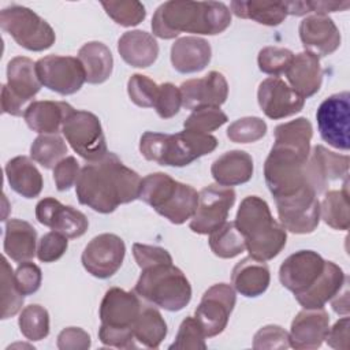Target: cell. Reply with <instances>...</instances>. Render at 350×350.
I'll return each instance as SVG.
<instances>
[{
    "label": "cell",
    "mask_w": 350,
    "mask_h": 350,
    "mask_svg": "<svg viewBox=\"0 0 350 350\" xmlns=\"http://www.w3.org/2000/svg\"><path fill=\"white\" fill-rule=\"evenodd\" d=\"M141 176L126 167L112 152L81 168L75 183L79 204L98 212L112 213L119 205L139 198Z\"/></svg>",
    "instance_id": "1"
},
{
    "label": "cell",
    "mask_w": 350,
    "mask_h": 350,
    "mask_svg": "<svg viewBox=\"0 0 350 350\" xmlns=\"http://www.w3.org/2000/svg\"><path fill=\"white\" fill-rule=\"evenodd\" d=\"M231 25V11L219 1H175L157 7L152 18V31L163 40L180 33L216 36Z\"/></svg>",
    "instance_id": "2"
},
{
    "label": "cell",
    "mask_w": 350,
    "mask_h": 350,
    "mask_svg": "<svg viewBox=\"0 0 350 350\" xmlns=\"http://www.w3.org/2000/svg\"><path fill=\"white\" fill-rule=\"evenodd\" d=\"M235 224L245 238L246 250L253 258L272 260L286 246V228L272 217L267 201L258 196H247L242 200Z\"/></svg>",
    "instance_id": "3"
},
{
    "label": "cell",
    "mask_w": 350,
    "mask_h": 350,
    "mask_svg": "<svg viewBox=\"0 0 350 350\" xmlns=\"http://www.w3.org/2000/svg\"><path fill=\"white\" fill-rule=\"evenodd\" d=\"M216 146V137L189 130L176 134L145 131L139 139V152L146 160L168 167L189 165Z\"/></svg>",
    "instance_id": "4"
},
{
    "label": "cell",
    "mask_w": 350,
    "mask_h": 350,
    "mask_svg": "<svg viewBox=\"0 0 350 350\" xmlns=\"http://www.w3.org/2000/svg\"><path fill=\"white\" fill-rule=\"evenodd\" d=\"M142 306L135 291H126L120 287L107 290L100 305V342L118 349L137 347L134 325Z\"/></svg>",
    "instance_id": "5"
},
{
    "label": "cell",
    "mask_w": 350,
    "mask_h": 350,
    "mask_svg": "<svg viewBox=\"0 0 350 350\" xmlns=\"http://www.w3.org/2000/svg\"><path fill=\"white\" fill-rule=\"evenodd\" d=\"M139 200L172 224H183L196 213L198 193L190 185L180 183L168 174L153 172L142 179Z\"/></svg>",
    "instance_id": "6"
},
{
    "label": "cell",
    "mask_w": 350,
    "mask_h": 350,
    "mask_svg": "<svg viewBox=\"0 0 350 350\" xmlns=\"http://www.w3.org/2000/svg\"><path fill=\"white\" fill-rule=\"evenodd\" d=\"M134 291L138 297L170 312L182 310L191 299L190 282L172 261L142 268Z\"/></svg>",
    "instance_id": "7"
},
{
    "label": "cell",
    "mask_w": 350,
    "mask_h": 350,
    "mask_svg": "<svg viewBox=\"0 0 350 350\" xmlns=\"http://www.w3.org/2000/svg\"><path fill=\"white\" fill-rule=\"evenodd\" d=\"M309 154L273 144L264 163V178L275 200L288 197L305 186H310L306 176Z\"/></svg>",
    "instance_id": "8"
},
{
    "label": "cell",
    "mask_w": 350,
    "mask_h": 350,
    "mask_svg": "<svg viewBox=\"0 0 350 350\" xmlns=\"http://www.w3.org/2000/svg\"><path fill=\"white\" fill-rule=\"evenodd\" d=\"M0 26L14 41L33 52L49 49L56 40L52 26L38 14L23 5H10L0 12Z\"/></svg>",
    "instance_id": "9"
},
{
    "label": "cell",
    "mask_w": 350,
    "mask_h": 350,
    "mask_svg": "<svg viewBox=\"0 0 350 350\" xmlns=\"http://www.w3.org/2000/svg\"><path fill=\"white\" fill-rule=\"evenodd\" d=\"M36 63L26 56H16L7 64V83L1 88V111L12 116H22L25 105L41 89Z\"/></svg>",
    "instance_id": "10"
},
{
    "label": "cell",
    "mask_w": 350,
    "mask_h": 350,
    "mask_svg": "<svg viewBox=\"0 0 350 350\" xmlns=\"http://www.w3.org/2000/svg\"><path fill=\"white\" fill-rule=\"evenodd\" d=\"M62 133L72 150L89 163L108 153L100 119L89 111L74 109L64 120Z\"/></svg>",
    "instance_id": "11"
},
{
    "label": "cell",
    "mask_w": 350,
    "mask_h": 350,
    "mask_svg": "<svg viewBox=\"0 0 350 350\" xmlns=\"http://www.w3.org/2000/svg\"><path fill=\"white\" fill-rule=\"evenodd\" d=\"M316 120L320 137L329 146L350 149V93L340 92L327 97L317 108Z\"/></svg>",
    "instance_id": "12"
},
{
    "label": "cell",
    "mask_w": 350,
    "mask_h": 350,
    "mask_svg": "<svg viewBox=\"0 0 350 350\" xmlns=\"http://www.w3.org/2000/svg\"><path fill=\"white\" fill-rule=\"evenodd\" d=\"M235 191L231 187L209 185L198 193V205L189 227L193 232L208 235L220 228L235 204Z\"/></svg>",
    "instance_id": "13"
},
{
    "label": "cell",
    "mask_w": 350,
    "mask_h": 350,
    "mask_svg": "<svg viewBox=\"0 0 350 350\" xmlns=\"http://www.w3.org/2000/svg\"><path fill=\"white\" fill-rule=\"evenodd\" d=\"M280 224L293 234H310L320 223V201L312 186L275 200Z\"/></svg>",
    "instance_id": "14"
},
{
    "label": "cell",
    "mask_w": 350,
    "mask_h": 350,
    "mask_svg": "<svg viewBox=\"0 0 350 350\" xmlns=\"http://www.w3.org/2000/svg\"><path fill=\"white\" fill-rule=\"evenodd\" d=\"M37 77L42 86L62 96L77 93L86 81L78 57L48 55L36 62Z\"/></svg>",
    "instance_id": "15"
},
{
    "label": "cell",
    "mask_w": 350,
    "mask_h": 350,
    "mask_svg": "<svg viewBox=\"0 0 350 350\" xmlns=\"http://www.w3.org/2000/svg\"><path fill=\"white\" fill-rule=\"evenodd\" d=\"M235 302V290L227 283L213 284L204 293L194 317L206 338H213L224 331Z\"/></svg>",
    "instance_id": "16"
},
{
    "label": "cell",
    "mask_w": 350,
    "mask_h": 350,
    "mask_svg": "<svg viewBox=\"0 0 350 350\" xmlns=\"http://www.w3.org/2000/svg\"><path fill=\"white\" fill-rule=\"evenodd\" d=\"M126 246L120 237L109 232L94 237L83 249L81 261L83 268L94 278L108 279L123 264Z\"/></svg>",
    "instance_id": "17"
},
{
    "label": "cell",
    "mask_w": 350,
    "mask_h": 350,
    "mask_svg": "<svg viewBox=\"0 0 350 350\" xmlns=\"http://www.w3.org/2000/svg\"><path fill=\"white\" fill-rule=\"evenodd\" d=\"M327 260L317 252L298 250L290 254L279 268V280L294 297L308 291L323 275Z\"/></svg>",
    "instance_id": "18"
},
{
    "label": "cell",
    "mask_w": 350,
    "mask_h": 350,
    "mask_svg": "<svg viewBox=\"0 0 350 350\" xmlns=\"http://www.w3.org/2000/svg\"><path fill=\"white\" fill-rule=\"evenodd\" d=\"M36 219L40 224L67 238H79L89 227L88 217L81 211L70 205H63L53 197H45L37 202Z\"/></svg>",
    "instance_id": "19"
},
{
    "label": "cell",
    "mask_w": 350,
    "mask_h": 350,
    "mask_svg": "<svg viewBox=\"0 0 350 350\" xmlns=\"http://www.w3.org/2000/svg\"><path fill=\"white\" fill-rule=\"evenodd\" d=\"M257 100L265 116L273 120L295 115L305 105V98L276 77L267 78L258 85Z\"/></svg>",
    "instance_id": "20"
},
{
    "label": "cell",
    "mask_w": 350,
    "mask_h": 350,
    "mask_svg": "<svg viewBox=\"0 0 350 350\" xmlns=\"http://www.w3.org/2000/svg\"><path fill=\"white\" fill-rule=\"evenodd\" d=\"M350 159L347 154H339L328 150L323 145H316L306 163V176L316 194L327 190L329 182L346 179L349 175Z\"/></svg>",
    "instance_id": "21"
},
{
    "label": "cell",
    "mask_w": 350,
    "mask_h": 350,
    "mask_svg": "<svg viewBox=\"0 0 350 350\" xmlns=\"http://www.w3.org/2000/svg\"><path fill=\"white\" fill-rule=\"evenodd\" d=\"M182 105L187 109L200 107H217L226 103L228 96V83L219 71H209L202 78L189 79L179 86Z\"/></svg>",
    "instance_id": "22"
},
{
    "label": "cell",
    "mask_w": 350,
    "mask_h": 350,
    "mask_svg": "<svg viewBox=\"0 0 350 350\" xmlns=\"http://www.w3.org/2000/svg\"><path fill=\"white\" fill-rule=\"evenodd\" d=\"M329 329V316L324 308L302 309L290 327V346L297 350L319 349Z\"/></svg>",
    "instance_id": "23"
},
{
    "label": "cell",
    "mask_w": 350,
    "mask_h": 350,
    "mask_svg": "<svg viewBox=\"0 0 350 350\" xmlns=\"http://www.w3.org/2000/svg\"><path fill=\"white\" fill-rule=\"evenodd\" d=\"M304 48L316 56H327L340 46V33L328 15H309L298 27Z\"/></svg>",
    "instance_id": "24"
},
{
    "label": "cell",
    "mask_w": 350,
    "mask_h": 350,
    "mask_svg": "<svg viewBox=\"0 0 350 350\" xmlns=\"http://www.w3.org/2000/svg\"><path fill=\"white\" fill-rule=\"evenodd\" d=\"M290 88L301 97L308 98L314 96L323 82V70L319 56L304 51L294 55V59L286 71Z\"/></svg>",
    "instance_id": "25"
},
{
    "label": "cell",
    "mask_w": 350,
    "mask_h": 350,
    "mask_svg": "<svg viewBox=\"0 0 350 350\" xmlns=\"http://www.w3.org/2000/svg\"><path fill=\"white\" fill-rule=\"evenodd\" d=\"M211 57V45L201 37H180L171 46L172 67L180 74L202 71L209 64Z\"/></svg>",
    "instance_id": "26"
},
{
    "label": "cell",
    "mask_w": 350,
    "mask_h": 350,
    "mask_svg": "<svg viewBox=\"0 0 350 350\" xmlns=\"http://www.w3.org/2000/svg\"><path fill=\"white\" fill-rule=\"evenodd\" d=\"M74 108L66 101H33L23 113L25 122L36 133L57 134Z\"/></svg>",
    "instance_id": "27"
},
{
    "label": "cell",
    "mask_w": 350,
    "mask_h": 350,
    "mask_svg": "<svg viewBox=\"0 0 350 350\" xmlns=\"http://www.w3.org/2000/svg\"><path fill=\"white\" fill-rule=\"evenodd\" d=\"M271 282L269 268L265 261L253 258L252 256L242 258L232 268L231 283L234 290L247 298L262 295Z\"/></svg>",
    "instance_id": "28"
},
{
    "label": "cell",
    "mask_w": 350,
    "mask_h": 350,
    "mask_svg": "<svg viewBox=\"0 0 350 350\" xmlns=\"http://www.w3.org/2000/svg\"><path fill=\"white\" fill-rule=\"evenodd\" d=\"M253 159L245 150H230L217 157L211 167L215 182L231 187L249 182L253 176Z\"/></svg>",
    "instance_id": "29"
},
{
    "label": "cell",
    "mask_w": 350,
    "mask_h": 350,
    "mask_svg": "<svg viewBox=\"0 0 350 350\" xmlns=\"http://www.w3.org/2000/svg\"><path fill=\"white\" fill-rule=\"evenodd\" d=\"M120 57L137 68L152 66L159 56V44L156 38L144 30H130L120 36L118 41Z\"/></svg>",
    "instance_id": "30"
},
{
    "label": "cell",
    "mask_w": 350,
    "mask_h": 350,
    "mask_svg": "<svg viewBox=\"0 0 350 350\" xmlns=\"http://www.w3.org/2000/svg\"><path fill=\"white\" fill-rule=\"evenodd\" d=\"M346 280L347 278L343 269L335 262L327 261L321 278L308 291L297 295L295 299L304 309L324 308L342 290Z\"/></svg>",
    "instance_id": "31"
},
{
    "label": "cell",
    "mask_w": 350,
    "mask_h": 350,
    "mask_svg": "<svg viewBox=\"0 0 350 350\" xmlns=\"http://www.w3.org/2000/svg\"><path fill=\"white\" fill-rule=\"evenodd\" d=\"M37 231L25 220L10 219L5 223L4 230V252L5 254L16 261H29L37 253Z\"/></svg>",
    "instance_id": "32"
},
{
    "label": "cell",
    "mask_w": 350,
    "mask_h": 350,
    "mask_svg": "<svg viewBox=\"0 0 350 350\" xmlns=\"http://www.w3.org/2000/svg\"><path fill=\"white\" fill-rule=\"evenodd\" d=\"M4 170L7 180L15 193L25 198H34L40 196L44 180L31 159L26 156H16L5 164Z\"/></svg>",
    "instance_id": "33"
},
{
    "label": "cell",
    "mask_w": 350,
    "mask_h": 350,
    "mask_svg": "<svg viewBox=\"0 0 350 350\" xmlns=\"http://www.w3.org/2000/svg\"><path fill=\"white\" fill-rule=\"evenodd\" d=\"M78 59L83 66L88 83H103L112 74V53L109 48L100 41H90L83 44L78 51Z\"/></svg>",
    "instance_id": "34"
},
{
    "label": "cell",
    "mask_w": 350,
    "mask_h": 350,
    "mask_svg": "<svg viewBox=\"0 0 350 350\" xmlns=\"http://www.w3.org/2000/svg\"><path fill=\"white\" fill-rule=\"evenodd\" d=\"M230 10L238 18L252 19L265 26H278L287 16L283 1L234 0L230 3Z\"/></svg>",
    "instance_id": "35"
},
{
    "label": "cell",
    "mask_w": 350,
    "mask_h": 350,
    "mask_svg": "<svg viewBox=\"0 0 350 350\" xmlns=\"http://www.w3.org/2000/svg\"><path fill=\"white\" fill-rule=\"evenodd\" d=\"M349 178L345 179L343 187L325 193L320 204V217L334 230L346 231L350 226L349 213Z\"/></svg>",
    "instance_id": "36"
},
{
    "label": "cell",
    "mask_w": 350,
    "mask_h": 350,
    "mask_svg": "<svg viewBox=\"0 0 350 350\" xmlns=\"http://www.w3.org/2000/svg\"><path fill=\"white\" fill-rule=\"evenodd\" d=\"M167 336V323L161 313L152 306H142L134 325V338L142 346L157 349Z\"/></svg>",
    "instance_id": "37"
},
{
    "label": "cell",
    "mask_w": 350,
    "mask_h": 350,
    "mask_svg": "<svg viewBox=\"0 0 350 350\" xmlns=\"http://www.w3.org/2000/svg\"><path fill=\"white\" fill-rule=\"evenodd\" d=\"M273 134L276 145L293 148L305 154L310 153L313 127L306 118H297L294 120L278 124Z\"/></svg>",
    "instance_id": "38"
},
{
    "label": "cell",
    "mask_w": 350,
    "mask_h": 350,
    "mask_svg": "<svg viewBox=\"0 0 350 350\" xmlns=\"http://www.w3.org/2000/svg\"><path fill=\"white\" fill-rule=\"evenodd\" d=\"M209 247L220 258H234L245 252L246 243L235 221H226L220 228L209 234Z\"/></svg>",
    "instance_id": "39"
},
{
    "label": "cell",
    "mask_w": 350,
    "mask_h": 350,
    "mask_svg": "<svg viewBox=\"0 0 350 350\" xmlns=\"http://www.w3.org/2000/svg\"><path fill=\"white\" fill-rule=\"evenodd\" d=\"M67 153V145L57 134H41L30 146V157L41 167L51 170L64 159Z\"/></svg>",
    "instance_id": "40"
},
{
    "label": "cell",
    "mask_w": 350,
    "mask_h": 350,
    "mask_svg": "<svg viewBox=\"0 0 350 350\" xmlns=\"http://www.w3.org/2000/svg\"><path fill=\"white\" fill-rule=\"evenodd\" d=\"M22 335L29 340H42L49 335V313L37 304L25 306L18 319Z\"/></svg>",
    "instance_id": "41"
},
{
    "label": "cell",
    "mask_w": 350,
    "mask_h": 350,
    "mask_svg": "<svg viewBox=\"0 0 350 350\" xmlns=\"http://www.w3.org/2000/svg\"><path fill=\"white\" fill-rule=\"evenodd\" d=\"M23 299L11 265L5 257H1V319L15 316L22 309Z\"/></svg>",
    "instance_id": "42"
},
{
    "label": "cell",
    "mask_w": 350,
    "mask_h": 350,
    "mask_svg": "<svg viewBox=\"0 0 350 350\" xmlns=\"http://www.w3.org/2000/svg\"><path fill=\"white\" fill-rule=\"evenodd\" d=\"M103 8L107 15L118 25L124 27H131L139 25L145 16L146 11L142 3L135 0H120V1H101Z\"/></svg>",
    "instance_id": "43"
},
{
    "label": "cell",
    "mask_w": 350,
    "mask_h": 350,
    "mask_svg": "<svg viewBox=\"0 0 350 350\" xmlns=\"http://www.w3.org/2000/svg\"><path fill=\"white\" fill-rule=\"evenodd\" d=\"M228 120L227 115L217 107H200L191 111L183 123L185 130L209 134Z\"/></svg>",
    "instance_id": "44"
},
{
    "label": "cell",
    "mask_w": 350,
    "mask_h": 350,
    "mask_svg": "<svg viewBox=\"0 0 350 350\" xmlns=\"http://www.w3.org/2000/svg\"><path fill=\"white\" fill-rule=\"evenodd\" d=\"M267 134V123L258 116H245L232 122L227 129V137L235 144H250Z\"/></svg>",
    "instance_id": "45"
},
{
    "label": "cell",
    "mask_w": 350,
    "mask_h": 350,
    "mask_svg": "<svg viewBox=\"0 0 350 350\" xmlns=\"http://www.w3.org/2000/svg\"><path fill=\"white\" fill-rule=\"evenodd\" d=\"M293 59L294 53L290 49L280 46H265L258 52L257 63L262 72L279 78V75L286 74Z\"/></svg>",
    "instance_id": "46"
},
{
    "label": "cell",
    "mask_w": 350,
    "mask_h": 350,
    "mask_svg": "<svg viewBox=\"0 0 350 350\" xmlns=\"http://www.w3.org/2000/svg\"><path fill=\"white\" fill-rule=\"evenodd\" d=\"M205 334L196 320V317L187 316L179 325L178 334L175 336L174 343L170 346V350H205Z\"/></svg>",
    "instance_id": "47"
},
{
    "label": "cell",
    "mask_w": 350,
    "mask_h": 350,
    "mask_svg": "<svg viewBox=\"0 0 350 350\" xmlns=\"http://www.w3.org/2000/svg\"><path fill=\"white\" fill-rule=\"evenodd\" d=\"M127 93L135 105L141 108H150L154 107L157 100L159 85L146 75L134 74L127 82Z\"/></svg>",
    "instance_id": "48"
},
{
    "label": "cell",
    "mask_w": 350,
    "mask_h": 350,
    "mask_svg": "<svg viewBox=\"0 0 350 350\" xmlns=\"http://www.w3.org/2000/svg\"><path fill=\"white\" fill-rule=\"evenodd\" d=\"M287 347H290L288 332L280 325H264L254 334L253 349L256 350H283Z\"/></svg>",
    "instance_id": "49"
},
{
    "label": "cell",
    "mask_w": 350,
    "mask_h": 350,
    "mask_svg": "<svg viewBox=\"0 0 350 350\" xmlns=\"http://www.w3.org/2000/svg\"><path fill=\"white\" fill-rule=\"evenodd\" d=\"M182 107V94L178 86L171 82L161 83L159 86L157 100L154 103V109L161 119H170L175 116Z\"/></svg>",
    "instance_id": "50"
},
{
    "label": "cell",
    "mask_w": 350,
    "mask_h": 350,
    "mask_svg": "<svg viewBox=\"0 0 350 350\" xmlns=\"http://www.w3.org/2000/svg\"><path fill=\"white\" fill-rule=\"evenodd\" d=\"M68 238L57 231L46 232L41 237L37 246V257L41 262L57 261L68 247Z\"/></svg>",
    "instance_id": "51"
},
{
    "label": "cell",
    "mask_w": 350,
    "mask_h": 350,
    "mask_svg": "<svg viewBox=\"0 0 350 350\" xmlns=\"http://www.w3.org/2000/svg\"><path fill=\"white\" fill-rule=\"evenodd\" d=\"M15 279L22 294L30 295L38 291L42 280V273L37 264L31 261H23L19 262L18 268L15 269Z\"/></svg>",
    "instance_id": "52"
},
{
    "label": "cell",
    "mask_w": 350,
    "mask_h": 350,
    "mask_svg": "<svg viewBox=\"0 0 350 350\" xmlns=\"http://www.w3.org/2000/svg\"><path fill=\"white\" fill-rule=\"evenodd\" d=\"M81 168L74 156H67L62 159L53 168V179L56 189L59 191L70 190L78 180Z\"/></svg>",
    "instance_id": "53"
},
{
    "label": "cell",
    "mask_w": 350,
    "mask_h": 350,
    "mask_svg": "<svg viewBox=\"0 0 350 350\" xmlns=\"http://www.w3.org/2000/svg\"><path fill=\"white\" fill-rule=\"evenodd\" d=\"M133 256L138 264V267L142 269L148 265L161 262V261H172L171 254L168 250L160 246H152V245H144V243H134L133 245Z\"/></svg>",
    "instance_id": "54"
},
{
    "label": "cell",
    "mask_w": 350,
    "mask_h": 350,
    "mask_svg": "<svg viewBox=\"0 0 350 350\" xmlns=\"http://www.w3.org/2000/svg\"><path fill=\"white\" fill-rule=\"evenodd\" d=\"M90 343V335L79 327H67L57 335L60 350H88Z\"/></svg>",
    "instance_id": "55"
},
{
    "label": "cell",
    "mask_w": 350,
    "mask_h": 350,
    "mask_svg": "<svg viewBox=\"0 0 350 350\" xmlns=\"http://www.w3.org/2000/svg\"><path fill=\"white\" fill-rule=\"evenodd\" d=\"M349 328H350V319L347 316L339 319L328 329V334L325 336L327 345L336 350H349Z\"/></svg>",
    "instance_id": "56"
},
{
    "label": "cell",
    "mask_w": 350,
    "mask_h": 350,
    "mask_svg": "<svg viewBox=\"0 0 350 350\" xmlns=\"http://www.w3.org/2000/svg\"><path fill=\"white\" fill-rule=\"evenodd\" d=\"M331 306L335 313L347 316L349 314V288H347V280L345 282L342 290L331 299Z\"/></svg>",
    "instance_id": "57"
}]
</instances>
